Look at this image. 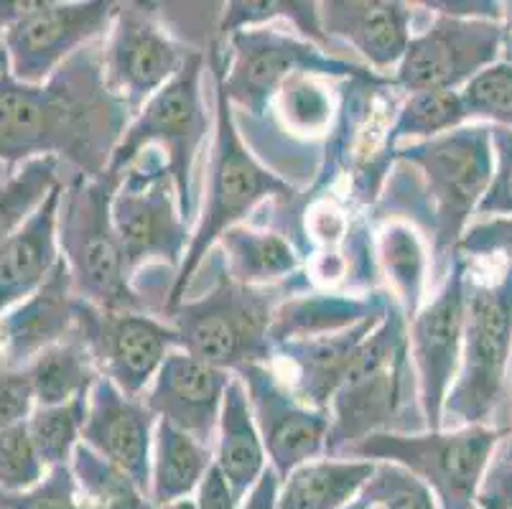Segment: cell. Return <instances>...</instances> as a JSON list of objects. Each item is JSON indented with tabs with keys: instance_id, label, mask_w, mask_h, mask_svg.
Masks as SVG:
<instances>
[{
	"instance_id": "cell-1",
	"label": "cell",
	"mask_w": 512,
	"mask_h": 509,
	"mask_svg": "<svg viewBox=\"0 0 512 509\" xmlns=\"http://www.w3.org/2000/svg\"><path fill=\"white\" fill-rule=\"evenodd\" d=\"M133 112L107 87L102 39L67 59L41 84L18 82L0 54V163L16 171L57 158L69 174H107Z\"/></svg>"
},
{
	"instance_id": "cell-2",
	"label": "cell",
	"mask_w": 512,
	"mask_h": 509,
	"mask_svg": "<svg viewBox=\"0 0 512 509\" xmlns=\"http://www.w3.org/2000/svg\"><path fill=\"white\" fill-rule=\"evenodd\" d=\"M492 168V130L484 123L398 146L380 196L370 207V222L400 219L413 224L431 252V286L439 288L456 245L490 189Z\"/></svg>"
},
{
	"instance_id": "cell-3",
	"label": "cell",
	"mask_w": 512,
	"mask_h": 509,
	"mask_svg": "<svg viewBox=\"0 0 512 509\" xmlns=\"http://www.w3.org/2000/svg\"><path fill=\"white\" fill-rule=\"evenodd\" d=\"M222 59H225V44L214 39L207 46V64L214 74V138L207 176H204V204L186 247L184 263L171 286L164 314L184 301L199 268L227 230L245 224V219L263 202L293 204L299 199V189L288 184L281 174L263 166L242 140L235 110L222 84Z\"/></svg>"
},
{
	"instance_id": "cell-4",
	"label": "cell",
	"mask_w": 512,
	"mask_h": 509,
	"mask_svg": "<svg viewBox=\"0 0 512 509\" xmlns=\"http://www.w3.org/2000/svg\"><path fill=\"white\" fill-rule=\"evenodd\" d=\"M426 431L408 349V321L388 293L383 321L372 329L329 405L327 456H347L375 433Z\"/></svg>"
},
{
	"instance_id": "cell-5",
	"label": "cell",
	"mask_w": 512,
	"mask_h": 509,
	"mask_svg": "<svg viewBox=\"0 0 512 509\" xmlns=\"http://www.w3.org/2000/svg\"><path fill=\"white\" fill-rule=\"evenodd\" d=\"M204 265L214 270V286L161 316L179 334V349L232 375L250 364H273V319L283 301L314 291L306 270L278 286L250 288L225 273L217 250L209 252Z\"/></svg>"
},
{
	"instance_id": "cell-6",
	"label": "cell",
	"mask_w": 512,
	"mask_h": 509,
	"mask_svg": "<svg viewBox=\"0 0 512 509\" xmlns=\"http://www.w3.org/2000/svg\"><path fill=\"white\" fill-rule=\"evenodd\" d=\"M512 265L479 280L467 260V314L459 372L446 395L444 426H492L510 390Z\"/></svg>"
},
{
	"instance_id": "cell-7",
	"label": "cell",
	"mask_w": 512,
	"mask_h": 509,
	"mask_svg": "<svg viewBox=\"0 0 512 509\" xmlns=\"http://www.w3.org/2000/svg\"><path fill=\"white\" fill-rule=\"evenodd\" d=\"M113 176L87 179L69 174L62 179L59 204V255L72 275V291L79 301L105 311H148L146 298L136 291L125 268L113 222Z\"/></svg>"
},
{
	"instance_id": "cell-8",
	"label": "cell",
	"mask_w": 512,
	"mask_h": 509,
	"mask_svg": "<svg viewBox=\"0 0 512 509\" xmlns=\"http://www.w3.org/2000/svg\"><path fill=\"white\" fill-rule=\"evenodd\" d=\"M204 62H207V51H192L179 74L133 115L107 168V176H113L120 184L125 171L143 153L151 148L161 153L174 179L181 217L186 222H192L197 212L194 163H197L209 128L202 95Z\"/></svg>"
},
{
	"instance_id": "cell-9",
	"label": "cell",
	"mask_w": 512,
	"mask_h": 509,
	"mask_svg": "<svg viewBox=\"0 0 512 509\" xmlns=\"http://www.w3.org/2000/svg\"><path fill=\"white\" fill-rule=\"evenodd\" d=\"M222 84L232 110L253 120H265L278 90L296 74H316L321 79H380L388 74L372 72L349 56L332 54L288 28L268 26L242 28L225 41Z\"/></svg>"
},
{
	"instance_id": "cell-10",
	"label": "cell",
	"mask_w": 512,
	"mask_h": 509,
	"mask_svg": "<svg viewBox=\"0 0 512 509\" xmlns=\"http://www.w3.org/2000/svg\"><path fill=\"white\" fill-rule=\"evenodd\" d=\"M505 436L500 426L375 433L349 448L347 459L398 464L434 492L439 509H477L479 487Z\"/></svg>"
},
{
	"instance_id": "cell-11",
	"label": "cell",
	"mask_w": 512,
	"mask_h": 509,
	"mask_svg": "<svg viewBox=\"0 0 512 509\" xmlns=\"http://www.w3.org/2000/svg\"><path fill=\"white\" fill-rule=\"evenodd\" d=\"M113 222L130 280L143 268H169L179 273L192 232L181 217L176 186L164 156L153 148L120 179L113 196Z\"/></svg>"
},
{
	"instance_id": "cell-12",
	"label": "cell",
	"mask_w": 512,
	"mask_h": 509,
	"mask_svg": "<svg viewBox=\"0 0 512 509\" xmlns=\"http://www.w3.org/2000/svg\"><path fill=\"white\" fill-rule=\"evenodd\" d=\"M502 44L505 21L431 13V21L416 31L390 82L406 95L428 90L462 92L477 74L500 62Z\"/></svg>"
},
{
	"instance_id": "cell-13",
	"label": "cell",
	"mask_w": 512,
	"mask_h": 509,
	"mask_svg": "<svg viewBox=\"0 0 512 509\" xmlns=\"http://www.w3.org/2000/svg\"><path fill=\"white\" fill-rule=\"evenodd\" d=\"M192 49L166 26L156 3H118L113 26L102 39L107 87L136 115L179 74Z\"/></svg>"
},
{
	"instance_id": "cell-14",
	"label": "cell",
	"mask_w": 512,
	"mask_h": 509,
	"mask_svg": "<svg viewBox=\"0 0 512 509\" xmlns=\"http://www.w3.org/2000/svg\"><path fill=\"white\" fill-rule=\"evenodd\" d=\"M72 336L85 344L100 377H107L130 398H143L164 359L179 349V334L161 316L105 311L79 298Z\"/></svg>"
},
{
	"instance_id": "cell-15",
	"label": "cell",
	"mask_w": 512,
	"mask_h": 509,
	"mask_svg": "<svg viewBox=\"0 0 512 509\" xmlns=\"http://www.w3.org/2000/svg\"><path fill=\"white\" fill-rule=\"evenodd\" d=\"M118 3H51L29 0V8L3 31V59L18 82L41 84L67 59L95 41L105 39Z\"/></svg>"
},
{
	"instance_id": "cell-16",
	"label": "cell",
	"mask_w": 512,
	"mask_h": 509,
	"mask_svg": "<svg viewBox=\"0 0 512 509\" xmlns=\"http://www.w3.org/2000/svg\"><path fill=\"white\" fill-rule=\"evenodd\" d=\"M467 314V260L454 255L444 283L408 321V349L426 431L444 426V405L459 372Z\"/></svg>"
},
{
	"instance_id": "cell-17",
	"label": "cell",
	"mask_w": 512,
	"mask_h": 509,
	"mask_svg": "<svg viewBox=\"0 0 512 509\" xmlns=\"http://www.w3.org/2000/svg\"><path fill=\"white\" fill-rule=\"evenodd\" d=\"M237 377L248 390L268 466L281 482L299 466L327 456L329 413L301 403L273 364H250Z\"/></svg>"
},
{
	"instance_id": "cell-18",
	"label": "cell",
	"mask_w": 512,
	"mask_h": 509,
	"mask_svg": "<svg viewBox=\"0 0 512 509\" xmlns=\"http://www.w3.org/2000/svg\"><path fill=\"white\" fill-rule=\"evenodd\" d=\"M230 380L232 372L212 367L184 349H174L143 392V403L158 420H166L214 451Z\"/></svg>"
},
{
	"instance_id": "cell-19",
	"label": "cell",
	"mask_w": 512,
	"mask_h": 509,
	"mask_svg": "<svg viewBox=\"0 0 512 509\" xmlns=\"http://www.w3.org/2000/svg\"><path fill=\"white\" fill-rule=\"evenodd\" d=\"M158 418L143 398H130L107 377H97L90 390L82 443L118 466L138 487L151 492L153 436Z\"/></svg>"
},
{
	"instance_id": "cell-20",
	"label": "cell",
	"mask_w": 512,
	"mask_h": 509,
	"mask_svg": "<svg viewBox=\"0 0 512 509\" xmlns=\"http://www.w3.org/2000/svg\"><path fill=\"white\" fill-rule=\"evenodd\" d=\"M416 3L398 0H327L319 3L321 28L339 49H352L362 64L383 74L398 69L416 36Z\"/></svg>"
},
{
	"instance_id": "cell-21",
	"label": "cell",
	"mask_w": 512,
	"mask_h": 509,
	"mask_svg": "<svg viewBox=\"0 0 512 509\" xmlns=\"http://www.w3.org/2000/svg\"><path fill=\"white\" fill-rule=\"evenodd\" d=\"M74 308L72 275L59 258L49 278L29 298L0 316V367L23 370L44 349L67 342L74 331Z\"/></svg>"
},
{
	"instance_id": "cell-22",
	"label": "cell",
	"mask_w": 512,
	"mask_h": 509,
	"mask_svg": "<svg viewBox=\"0 0 512 509\" xmlns=\"http://www.w3.org/2000/svg\"><path fill=\"white\" fill-rule=\"evenodd\" d=\"M383 316L385 314L370 316V319L349 326V329L334 331V334L281 344L276 349L273 364H286V372H276L301 403L329 413V405L347 375L349 364L360 352L367 336L372 334V329L383 321Z\"/></svg>"
},
{
	"instance_id": "cell-23",
	"label": "cell",
	"mask_w": 512,
	"mask_h": 509,
	"mask_svg": "<svg viewBox=\"0 0 512 509\" xmlns=\"http://www.w3.org/2000/svg\"><path fill=\"white\" fill-rule=\"evenodd\" d=\"M59 204L62 184L44 199L34 217L0 247V316L29 298L59 263Z\"/></svg>"
},
{
	"instance_id": "cell-24",
	"label": "cell",
	"mask_w": 512,
	"mask_h": 509,
	"mask_svg": "<svg viewBox=\"0 0 512 509\" xmlns=\"http://www.w3.org/2000/svg\"><path fill=\"white\" fill-rule=\"evenodd\" d=\"M385 306H388V291H372L360 296V293L314 288V291L296 293L278 306L271 329L273 349L288 342L349 329L370 316L385 314Z\"/></svg>"
},
{
	"instance_id": "cell-25",
	"label": "cell",
	"mask_w": 512,
	"mask_h": 509,
	"mask_svg": "<svg viewBox=\"0 0 512 509\" xmlns=\"http://www.w3.org/2000/svg\"><path fill=\"white\" fill-rule=\"evenodd\" d=\"M214 464L225 474L237 502H245L255 484L263 479L268 466L263 438L255 426L253 408H250L245 382L232 375L222 403L217 443H214Z\"/></svg>"
},
{
	"instance_id": "cell-26",
	"label": "cell",
	"mask_w": 512,
	"mask_h": 509,
	"mask_svg": "<svg viewBox=\"0 0 512 509\" xmlns=\"http://www.w3.org/2000/svg\"><path fill=\"white\" fill-rule=\"evenodd\" d=\"M222 268L235 283L265 288L286 283L301 273V252L283 232L237 224L217 240Z\"/></svg>"
},
{
	"instance_id": "cell-27",
	"label": "cell",
	"mask_w": 512,
	"mask_h": 509,
	"mask_svg": "<svg viewBox=\"0 0 512 509\" xmlns=\"http://www.w3.org/2000/svg\"><path fill=\"white\" fill-rule=\"evenodd\" d=\"M377 270L388 283V293L398 303L406 321L426 303L431 280V252L421 232L408 222L390 219L375 230Z\"/></svg>"
},
{
	"instance_id": "cell-28",
	"label": "cell",
	"mask_w": 512,
	"mask_h": 509,
	"mask_svg": "<svg viewBox=\"0 0 512 509\" xmlns=\"http://www.w3.org/2000/svg\"><path fill=\"white\" fill-rule=\"evenodd\" d=\"M377 461L321 456L283 479L276 509H344L360 494Z\"/></svg>"
},
{
	"instance_id": "cell-29",
	"label": "cell",
	"mask_w": 512,
	"mask_h": 509,
	"mask_svg": "<svg viewBox=\"0 0 512 509\" xmlns=\"http://www.w3.org/2000/svg\"><path fill=\"white\" fill-rule=\"evenodd\" d=\"M214 466V451L186 436L166 420H158L153 436L151 461V509H164L169 504L189 499L199 489L207 471Z\"/></svg>"
},
{
	"instance_id": "cell-30",
	"label": "cell",
	"mask_w": 512,
	"mask_h": 509,
	"mask_svg": "<svg viewBox=\"0 0 512 509\" xmlns=\"http://www.w3.org/2000/svg\"><path fill=\"white\" fill-rule=\"evenodd\" d=\"M23 372L34 390L36 408H54L90 395L92 385L100 377L90 352L77 336L44 349L29 367H23Z\"/></svg>"
},
{
	"instance_id": "cell-31",
	"label": "cell",
	"mask_w": 512,
	"mask_h": 509,
	"mask_svg": "<svg viewBox=\"0 0 512 509\" xmlns=\"http://www.w3.org/2000/svg\"><path fill=\"white\" fill-rule=\"evenodd\" d=\"M469 125V112L462 100V92L428 90L406 95L395 110V118L385 135V153L393 158V151L406 143L431 140Z\"/></svg>"
},
{
	"instance_id": "cell-32",
	"label": "cell",
	"mask_w": 512,
	"mask_h": 509,
	"mask_svg": "<svg viewBox=\"0 0 512 509\" xmlns=\"http://www.w3.org/2000/svg\"><path fill=\"white\" fill-rule=\"evenodd\" d=\"M268 23H288L291 31H296L301 39L332 51V54L344 56L342 49L332 44L324 34V28H321L319 3H309V0H250V3L235 0V3H225L220 13L217 36L225 44L232 34H237L242 28L268 26Z\"/></svg>"
},
{
	"instance_id": "cell-33",
	"label": "cell",
	"mask_w": 512,
	"mask_h": 509,
	"mask_svg": "<svg viewBox=\"0 0 512 509\" xmlns=\"http://www.w3.org/2000/svg\"><path fill=\"white\" fill-rule=\"evenodd\" d=\"M271 112L291 138L319 140L337 123L334 90L316 74H296L278 90Z\"/></svg>"
},
{
	"instance_id": "cell-34",
	"label": "cell",
	"mask_w": 512,
	"mask_h": 509,
	"mask_svg": "<svg viewBox=\"0 0 512 509\" xmlns=\"http://www.w3.org/2000/svg\"><path fill=\"white\" fill-rule=\"evenodd\" d=\"M59 184L62 163L57 158H34L0 181V247L34 217Z\"/></svg>"
},
{
	"instance_id": "cell-35",
	"label": "cell",
	"mask_w": 512,
	"mask_h": 509,
	"mask_svg": "<svg viewBox=\"0 0 512 509\" xmlns=\"http://www.w3.org/2000/svg\"><path fill=\"white\" fill-rule=\"evenodd\" d=\"M69 466L87 509H151L146 492L85 443L74 448Z\"/></svg>"
},
{
	"instance_id": "cell-36",
	"label": "cell",
	"mask_w": 512,
	"mask_h": 509,
	"mask_svg": "<svg viewBox=\"0 0 512 509\" xmlns=\"http://www.w3.org/2000/svg\"><path fill=\"white\" fill-rule=\"evenodd\" d=\"M87 405H90V395H82L72 403L54 405V408H34V413L29 415L26 426L46 469L72 461L74 448L82 443Z\"/></svg>"
},
{
	"instance_id": "cell-37",
	"label": "cell",
	"mask_w": 512,
	"mask_h": 509,
	"mask_svg": "<svg viewBox=\"0 0 512 509\" xmlns=\"http://www.w3.org/2000/svg\"><path fill=\"white\" fill-rule=\"evenodd\" d=\"M344 509H439V502L416 474L390 461H377L365 487Z\"/></svg>"
},
{
	"instance_id": "cell-38",
	"label": "cell",
	"mask_w": 512,
	"mask_h": 509,
	"mask_svg": "<svg viewBox=\"0 0 512 509\" xmlns=\"http://www.w3.org/2000/svg\"><path fill=\"white\" fill-rule=\"evenodd\" d=\"M469 123L512 128V64L497 62L462 90Z\"/></svg>"
},
{
	"instance_id": "cell-39",
	"label": "cell",
	"mask_w": 512,
	"mask_h": 509,
	"mask_svg": "<svg viewBox=\"0 0 512 509\" xmlns=\"http://www.w3.org/2000/svg\"><path fill=\"white\" fill-rule=\"evenodd\" d=\"M44 461L39 459L26 423L0 431V489L26 492L46 476Z\"/></svg>"
},
{
	"instance_id": "cell-40",
	"label": "cell",
	"mask_w": 512,
	"mask_h": 509,
	"mask_svg": "<svg viewBox=\"0 0 512 509\" xmlns=\"http://www.w3.org/2000/svg\"><path fill=\"white\" fill-rule=\"evenodd\" d=\"M0 509H87L79 494L72 466H54L46 471L36 487L26 492H3L0 489Z\"/></svg>"
},
{
	"instance_id": "cell-41",
	"label": "cell",
	"mask_w": 512,
	"mask_h": 509,
	"mask_svg": "<svg viewBox=\"0 0 512 509\" xmlns=\"http://www.w3.org/2000/svg\"><path fill=\"white\" fill-rule=\"evenodd\" d=\"M456 255L464 260H492V263L512 265V214L510 217L474 219L464 230L456 245Z\"/></svg>"
},
{
	"instance_id": "cell-42",
	"label": "cell",
	"mask_w": 512,
	"mask_h": 509,
	"mask_svg": "<svg viewBox=\"0 0 512 509\" xmlns=\"http://www.w3.org/2000/svg\"><path fill=\"white\" fill-rule=\"evenodd\" d=\"M490 130L495 168H492L490 189L479 202L477 219L510 217L512 214V128L490 125Z\"/></svg>"
},
{
	"instance_id": "cell-43",
	"label": "cell",
	"mask_w": 512,
	"mask_h": 509,
	"mask_svg": "<svg viewBox=\"0 0 512 509\" xmlns=\"http://www.w3.org/2000/svg\"><path fill=\"white\" fill-rule=\"evenodd\" d=\"M36 400L23 370H0V431L26 423Z\"/></svg>"
},
{
	"instance_id": "cell-44",
	"label": "cell",
	"mask_w": 512,
	"mask_h": 509,
	"mask_svg": "<svg viewBox=\"0 0 512 509\" xmlns=\"http://www.w3.org/2000/svg\"><path fill=\"white\" fill-rule=\"evenodd\" d=\"M477 509H512V461H492L479 487Z\"/></svg>"
},
{
	"instance_id": "cell-45",
	"label": "cell",
	"mask_w": 512,
	"mask_h": 509,
	"mask_svg": "<svg viewBox=\"0 0 512 509\" xmlns=\"http://www.w3.org/2000/svg\"><path fill=\"white\" fill-rule=\"evenodd\" d=\"M418 6L428 13H441V16L505 21V3H492V0H423Z\"/></svg>"
},
{
	"instance_id": "cell-46",
	"label": "cell",
	"mask_w": 512,
	"mask_h": 509,
	"mask_svg": "<svg viewBox=\"0 0 512 509\" xmlns=\"http://www.w3.org/2000/svg\"><path fill=\"white\" fill-rule=\"evenodd\" d=\"M197 509H240V502L232 494L230 484H227L225 474L217 469V464L207 471L197 489V499H194Z\"/></svg>"
},
{
	"instance_id": "cell-47",
	"label": "cell",
	"mask_w": 512,
	"mask_h": 509,
	"mask_svg": "<svg viewBox=\"0 0 512 509\" xmlns=\"http://www.w3.org/2000/svg\"><path fill=\"white\" fill-rule=\"evenodd\" d=\"M278 489H281V479L276 476V471L268 469L263 474V479L255 484L253 492L240 504V509H276Z\"/></svg>"
},
{
	"instance_id": "cell-48",
	"label": "cell",
	"mask_w": 512,
	"mask_h": 509,
	"mask_svg": "<svg viewBox=\"0 0 512 509\" xmlns=\"http://www.w3.org/2000/svg\"><path fill=\"white\" fill-rule=\"evenodd\" d=\"M500 62L512 64V3H505V44H502Z\"/></svg>"
},
{
	"instance_id": "cell-49",
	"label": "cell",
	"mask_w": 512,
	"mask_h": 509,
	"mask_svg": "<svg viewBox=\"0 0 512 509\" xmlns=\"http://www.w3.org/2000/svg\"><path fill=\"white\" fill-rule=\"evenodd\" d=\"M510 392H512V367H510ZM495 459L512 461V423H510V428H507V436H505V441H502V446H500V451H497Z\"/></svg>"
},
{
	"instance_id": "cell-50",
	"label": "cell",
	"mask_w": 512,
	"mask_h": 509,
	"mask_svg": "<svg viewBox=\"0 0 512 509\" xmlns=\"http://www.w3.org/2000/svg\"><path fill=\"white\" fill-rule=\"evenodd\" d=\"M164 509H197V504H194V499L189 497V499H181V502L169 504V507H164Z\"/></svg>"
}]
</instances>
